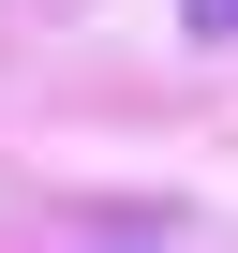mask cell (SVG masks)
Instances as JSON below:
<instances>
[{
	"instance_id": "cell-1",
	"label": "cell",
	"mask_w": 238,
	"mask_h": 253,
	"mask_svg": "<svg viewBox=\"0 0 238 253\" xmlns=\"http://www.w3.org/2000/svg\"><path fill=\"white\" fill-rule=\"evenodd\" d=\"M179 15H194V45H238V0H179Z\"/></svg>"
}]
</instances>
